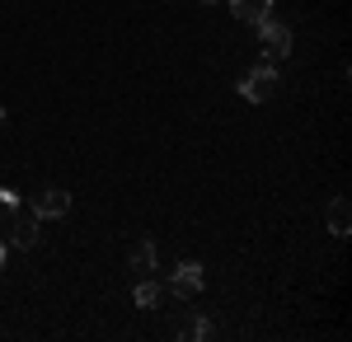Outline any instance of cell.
Listing matches in <instances>:
<instances>
[{
    "label": "cell",
    "instance_id": "cell-1",
    "mask_svg": "<svg viewBox=\"0 0 352 342\" xmlns=\"http://www.w3.org/2000/svg\"><path fill=\"white\" fill-rule=\"evenodd\" d=\"M272 89H277V66L272 61H263V66H254L249 76L240 80V94L249 99V104H268Z\"/></svg>",
    "mask_w": 352,
    "mask_h": 342
},
{
    "label": "cell",
    "instance_id": "cell-2",
    "mask_svg": "<svg viewBox=\"0 0 352 342\" xmlns=\"http://www.w3.org/2000/svg\"><path fill=\"white\" fill-rule=\"evenodd\" d=\"M258 28V43H263V61H282V56L292 52V28L287 24H277V19H263V24H254Z\"/></svg>",
    "mask_w": 352,
    "mask_h": 342
},
{
    "label": "cell",
    "instance_id": "cell-3",
    "mask_svg": "<svg viewBox=\"0 0 352 342\" xmlns=\"http://www.w3.org/2000/svg\"><path fill=\"white\" fill-rule=\"evenodd\" d=\"M10 244H19V249H33L38 244V216H33V207H19L10 211Z\"/></svg>",
    "mask_w": 352,
    "mask_h": 342
},
{
    "label": "cell",
    "instance_id": "cell-4",
    "mask_svg": "<svg viewBox=\"0 0 352 342\" xmlns=\"http://www.w3.org/2000/svg\"><path fill=\"white\" fill-rule=\"evenodd\" d=\"M28 207H33L38 220H52V216H66V211H71V192H66V187H43Z\"/></svg>",
    "mask_w": 352,
    "mask_h": 342
},
{
    "label": "cell",
    "instance_id": "cell-5",
    "mask_svg": "<svg viewBox=\"0 0 352 342\" xmlns=\"http://www.w3.org/2000/svg\"><path fill=\"white\" fill-rule=\"evenodd\" d=\"M329 235H333V239H348V235H352L348 197H333V202H329Z\"/></svg>",
    "mask_w": 352,
    "mask_h": 342
},
{
    "label": "cell",
    "instance_id": "cell-6",
    "mask_svg": "<svg viewBox=\"0 0 352 342\" xmlns=\"http://www.w3.org/2000/svg\"><path fill=\"white\" fill-rule=\"evenodd\" d=\"M174 295H197L202 290V267L197 263H184V267H174Z\"/></svg>",
    "mask_w": 352,
    "mask_h": 342
},
{
    "label": "cell",
    "instance_id": "cell-7",
    "mask_svg": "<svg viewBox=\"0 0 352 342\" xmlns=\"http://www.w3.org/2000/svg\"><path fill=\"white\" fill-rule=\"evenodd\" d=\"M230 10H235V19H244V24H263L272 0H230Z\"/></svg>",
    "mask_w": 352,
    "mask_h": 342
},
{
    "label": "cell",
    "instance_id": "cell-8",
    "mask_svg": "<svg viewBox=\"0 0 352 342\" xmlns=\"http://www.w3.org/2000/svg\"><path fill=\"white\" fill-rule=\"evenodd\" d=\"M155 258H160L155 244H151V239H136V249H132V272L136 277H151V272H155Z\"/></svg>",
    "mask_w": 352,
    "mask_h": 342
},
{
    "label": "cell",
    "instance_id": "cell-9",
    "mask_svg": "<svg viewBox=\"0 0 352 342\" xmlns=\"http://www.w3.org/2000/svg\"><path fill=\"white\" fill-rule=\"evenodd\" d=\"M132 295H136V305H141V310H155V305H160V295H164V290L155 286L151 277H141V282H136V290H132Z\"/></svg>",
    "mask_w": 352,
    "mask_h": 342
},
{
    "label": "cell",
    "instance_id": "cell-10",
    "mask_svg": "<svg viewBox=\"0 0 352 342\" xmlns=\"http://www.w3.org/2000/svg\"><path fill=\"white\" fill-rule=\"evenodd\" d=\"M184 338H188V342L212 338V315H188V323H184Z\"/></svg>",
    "mask_w": 352,
    "mask_h": 342
},
{
    "label": "cell",
    "instance_id": "cell-11",
    "mask_svg": "<svg viewBox=\"0 0 352 342\" xmlns=\"http://www.w3.org/2000/svg\"><path fill=\"white\" fill-rule=\"evenodd\" d=\"M14 207H19V192H10V187H0V216H10Z\"/></svg>",
    "mask_w": 352,
    "mask_h": 342
},
{
    "label": "cell",
    "instance_id": "cell-12",
    "mask_svg": "<svg viewBox=\"0 0 352 342\" xmlns=\"http://www.w3.org/2000/svg\"><path fill=\"white\" fill-rule=\"evenodd\" d=\"M0 267H5V239H0Z\"/></svg>",
    "mask_w": 352,
    "mask_h": 342
},
{
    "label": "cell",
    "instance_id": "cell-13",
    "mask_svg": "<svg viewBox=\"0 0 352 342\" xmlns=\"http://www.w3.org/2000/svg\"><path fill=\"white\" fill-rule=\"evenodd\" d=\"M0 122H5V108H0Z\"/></svg>",
    "mask_w": 352,
    "mask_h": 342
},
{
    "label": "cell",
    "instance_id": "cell-14",
    "mask_svg": "<svg viewBox=\"0 0 352 342\" xmlns=\"http://www.w3.org/2000/svg\"><path fill=\"white\" fill-rule=\"evenodd\" d=\"M202 5H217V0H202Z\"/></svg>",
    "mask_w": 352,
    "mask_h": 342
}]
</instances>
